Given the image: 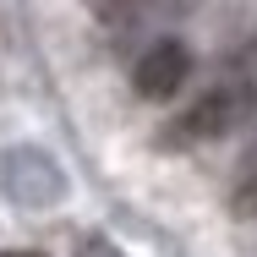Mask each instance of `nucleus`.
Masks as SVG:
<instances>
[{
  "label": "nucleus",
  "mask_w": 257,
  "mask_h": 257,
  "mask_svg": "<svg viewBox=\"0 0 257 257\" xmlns=\"http://www.w3.org/2000/svg\"><path fill=\"white\" fill-rule=\"evenodd\" d=\"M0 257H44V252H0Z\"/></svg>",
  "instance_id": "423d86ee"
},
{
  "label": "nucleus",
  "mask_w": 257,
  "mask_h": 257,
  "mask_svg": "<svg viewBox=\"0 0 257 257\" xmlns=\"http://www.w3.org/2000/svg\"><path fill=\"white\" fill-rule=\"evenodd\" d=\"M235 213L257 219V143L246 154V164H241V181H235Z\"/></svg>",
  "instance_id": "7ed1b4c3"
},
{
  "label": "nucleus",
  "mask_w": 257,
  "mask_h": 257,
  "mask_svg": "<svg viewBox=\"0 0 257 257\" xmlns=\"http://www.w3.org/2000/svg\"><path fill=\"white\" fill-rule=\"evenodd\" d=\"M99 11H132V6H154V0H93Z\"/></svg>",
  "instance_id": "39448f33"
},
{
  "label": "nucleus",
  "mask_w": 257,
  "mask_h": 257,
  "mask_svg": "<svg viewBox=\"0 0 257 257\" xmlns=\"http://www.w3.org/2000/svg\"><path fill=\"white\" fill-rule=\"evenodd\" d=\"M186 77H192V50H186L181 39L148 44V50L137 55V66H132V88H137L143 99H170Z\"/></svg>",
  "instance_id": "f03ea898"
},
{
  "label": "nucleus",
  "mask_w": 257,
  "mask_h": 257,
  "mask_svg": "<svg viewBox=\"0 0 257 257\" xmlns=\"http://www.w3.org/2000/svg\"><path fill=\"white\" fill-rule=\"evenodd\" d=\"M82 257H120V252H115L104 235H88V241H82Z\"/></svg>",
  "instance_id": "20e7f679"
},
{
  "label": "nucleus",
  "mask_w": 257,
  "mask_h": 257,
  "mask_svg": "<svg viewBox=\"0 0 257 257\" xmlns=\"http://www.w3.org/2000/svg\"><path fill=\"white\" fill-rule=\"evenodd\" d=\"M252 115H257V82L252 77H224V82H213L197 104H186V109L175 115L170 143H213V137L246 126Z\"/></svg>",
  "instance_id": "f257e3e1"
}]
</instances>
